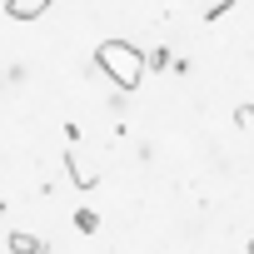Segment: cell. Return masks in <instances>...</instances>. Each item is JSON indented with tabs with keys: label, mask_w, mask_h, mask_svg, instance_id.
<instances>
[{
	"label": "cell",
	"mask_w": 254,
	"mask_h": 254,
	"mask_svg": "<svg viewBox=\"0 0 254 254\" xmlns=\"http://www.w3.org/2000/svg\"><path fill=\"white\" fill-rule=\"evenodd\" d=\"M65 175L75 180V190H95V185H100V175H95V170H85L75 150H65Z\"/></svg>",
	"instance_id": "cell-2"
},
{
	"label": "cell",
	"mask_w": 254,
	"mask_h": 254,
	"mask_svg": "<svg viewBox=\"0 0 254 254\" xmlns=\"http://www.w3.org/2000/svg\"><path fill=\"white\" fill-rule=\"evenodd\" d=\"M145 60H150V70H175V65H170V50H165V45H155V50H150Z\"/></svg>",
	"instance_id": "cell-6"
},
{
	"label": "cell",
	"mask_w": 254,
	"mask_h": 254,
	"mask_svg": "<svg viewBox=\"0 0 254 254\" xmlns=\"http://www.w3.org/2000/svg\"><path fill=\"white\" fill-rule=\"evenodd\" d=\"M95 65L115 80L120 95L140 90V85H145V70H150V60H145L130 40H100V45H95Z\"/></svg>",
	"instance_id": "cell-1"
},
{
	"label": "cell",
	"mask_w": 254,
	"mask_h": 254,
	"mask_svg": "<svg viewBox=\"0 0 254 254\" xmlns=\"http://www.w3.org/2000/svg\"><path fill=\"white\" fill-rule=\"evenodd\" d=\"M45 5L50 0H5V15L10 20H35V15H45Z\"/></svg>",
	"instance_id": "cell-3"
},
{
	"label": "cell",
	"mask_w": 254,
	"mask_h": 254,
	"mask_svg": "<svg viewBox=\"0 0 254 254\" xmlns=\"http://www.w3.org/2000/svg\"><path fill=\"white\" fill-rule=\"evenodd\" d=\"M75 229H80V234H95V229H100V214H95V209H75Z\"/></svg>",
	"instance_id": "cell-5"
},
{
	"label": "cell",
	"mask_w": 254,
	"mask_h": 254,
	"mask_svg": "<svg viewBox=\"0 0 254 254\" xmlns=\"http://www.w3.org/2000/svg\"><path fill=\"white\" fill-rule=\"evenodd\" d=\"M249 254H254V234H249Z\"/></svg>",
	"instance_id": "cell-9"
},
{
	"label": "cell",
	"mask_w": 254,
	"mask_h": 254,
	"mask_svg": "<svg viewBox=\"0 0 254 254\" xmlns=\"http://www.w3.org/2000/svg\"><path fill=\"white\" fill-rule=\"evenodd\" d=\"M5 244H10V254H40V249H45V244H40L35 234H25V229H10Z\"/></svg>",
	"instance_id": "cell-4"
},
{
	"label": "cell",
	"mask_w": 254,
	"mask_h": 254,
	"mask_svg": "<svg viewBox=\"0 0 254 254\" xmlns=\"http://www.w3.org/2000/svg\"><path fill=\"white\" fill-rule=\"evenodd\" d=\"M234 125L249 130V125H254V105H234Z\"/></svg>",
	"instance_id": "cell-8"
},
{
	"label": "cell",
	"mask_w": 254,
	"mask_h": 254,
	"mask_svg": "<svg viewBox=\"0 0 254 254\" xmlns=\"http://www.w3.org/2000/svg\"><path fill=\"white\" fill-rule=\"evenodd\" d=\"M229 10H234V0H219V5H209V10H204V20H209V25H219Z\"/></svg>",
	"instance_id": "cell-7"
},
{
	"label": "cell",
	"mask_w": 254,
	"mask_h": 254,
	"mask_svg": "<svg viewBox=\"0 0 254 254\" xmlns=\"http://www.w3.org/2000/svg\"><path fill=\"white\" fill-rule=\"evenodd\" d=\"M40 254H50V249H40Z\"/></svg>",
	"instance_id": "cell-10"
}]
</instances>
